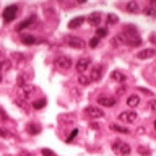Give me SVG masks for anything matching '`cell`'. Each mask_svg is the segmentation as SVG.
<instances>
[{"label": "cell", "mask_w": 156, "mask_h": 156, "mask_svg": "<svg viewBox=\"0 0 156 156\" xmlns=\"http://www.w3.org/2000/svg\"><path fill=\"white\" fill-rule=\"evenodd\" d=\"M5 58H7V57H5V52L2 51V49H0V62H3Z\"/></svg>", "instance_id": "37"}, {"label": "cell", "mask_w": 156, "mask_h": 156, "mask_svg": "<svg viewBox=\"0 0 156 156\" xmlns=\"http://www.w3.org/2000/svg\"><path fill=\"white\" fill-rule=\"evenodd\" d=\"M122 44H127V37L124 36V33H120V34H117V36L112 39V46H122Z\"/></svg>", "instance_id": "17"}, {"label": "cell", "mask_w": 156, "mask_h": 156, "mask_svg": "<svg viewBox=\"0 0 156 156\" xmlns=\"http://www.w3.org/2000/svg\"><path fill=\"white\" fill-rule=\"evenodd\" d=\"M34 21H36V16H34V15H31V16H29V18L23 20V21L18 24V26H16V31H23V29L29 28V24H31V23H34Z\"/></svg>", "instance_id": "13"}, {"label": "cell", "mask_w": 156, "mask_h": 156, "mask_svg": "<svg viewBox=\"0 0 156 156\" xmlns=\"http://www.w3.org/2000/svg\"><path fill=\"white\" fill-rule=\"evenodd\" d=\"M21 156H34L31 153H28V151H21Z\"/></svg>", "instance_id": "38"}, {"label": "cell", "mask_w": 156, "mask_h": 156, "mask_svg": "<svg viewBox=\"0 0 156 156\" xmlns=\"http://www.w3.org/2000/svg\"><path fill=\"white\" fill-rule=\"evenodd\" d=\"M12 132L7 129H0V138H12Z\"/></svg>", "instance_id": "26"}, {"label": "cell", "mask_w": 156, "mask_h": 156, "mask_svg": "<svg viewBox=\"0 0 156 156\" xmlns=\"http://www.w3.org/2000/svg\"><path fill=\"white\" fill-rule=\"evenodd\" d=\"M15 102L18 104L20 109H23V111H26V112H28V109H29V102H28V99H24V98L18 96L16 99H15Z\"/></svg>", "instance_id": "16"}, {"label": "cell", "mask_w": 156, "mask_h": 156, "mask_svg": "<svg viewBox=\"0 0 156 156\" xmlns=\"http://www.w3.org/2000/svg\"><path fill=\"white\" fill-rule=\"evenodd\" d=\"M124 36L127 37V44H130V46H140L141 44V39H140L138 33H136V28L133 24H129V26L125 28Z\"/></svg>", "instance_id": "1"}, {"label": "cell", "mask_w": 156, "mask_h": 156, "mask_svg": "<svg viewBox=\"0 0 156 156\" xmlns=\"http://www.w3.org/2000/svg\"><path fill=\"white\" fill-rule=\"evenodd\" d=\"M18 15V5H8V7L3 8V13H2V18L5 23H12Z\"/></svg>", "instance_id": "3"}, {"label": "cell", "mask_w": 156, "mask_h": 156, "mask_svg": "<svg viewBox=\"0 0 156 156\" xmlns=\"http://www.w3.org/2000/svg\"><path fill=\"white\" fill-rule=\"evenodd\" d=\"M85 115L90 119H101V117H104V111L96 106H88L85 107Z\"/></svg>", "instance_id": "4"}, {"label": "cell", "mask_w": 156, "mask_h": 156, "mask_svg": "<svg viewBox=\"0 0 156 156\" xmlns=\"http://www.w3.org/2000/svg\"><path fill=\"white\" fill-rule=\"evenodd\" d=\"M150 109L151 111H156V99L154 101H150Z\"/></svg>", "instance_id": "36"}, {"label": "cell", "mask_w": 156, "mask_h": 156, "mask_svg": "<svg viewBox=\"0 0 156 156\" xmlns=\"http://www.w3.org/2000/svg\"><path fill=\"white\" fill-rule=\"evenodd\" d=\"M127 10H129L130 13H136L138 12V3L136 2H129L127 3Z\"/></svg>", "instance_id": "24"}, {"label": "cell", "mask_w": 156, "mask_h": 156, "mask_svg": "<svg viewBox=\"0 0 156 156\" xmlns=\"http://www.w3.org/2000/svg\"><path fill=\"white\" fill-rule=\"evenodd\" d=\"M41 154H42V156H55V153H54V151L47 150V148H42V150H41Z\"/></svg>", "instance_id": "30"}, {"label": "cell", "mask_w": 156, "mask_h": 156, "mask_svg": "<svg viewBox=\"0 0 156 156\" xmlns=\"http://www.w3.org/2000/svg\"><path fill=\"white\" fill-rule=\"evenodd\" d=\"M0 117H2L3 120H8V114L5 112V109H3L2 106H0Z\"/></svg>", "instance_id": "33"}, {"label": "cell", "mask_w": 156, "mask_h": 156, "mask_svg": "<svg viewBox=\"0 0 156 156\" xmlns=\"http://www.w3.org/2000/svg\"><path fill=\"white\" fill-rule=\"evenodd\" d=\"M101 20H102V15H101L99 12H94V13H91V15H90V18H88V21H90V24H91V26L98 28V26L101 24Z\"/></svg>", "instance_id": "12"}, {"label": "cell", "mask_w": 156, "mask_h": 156, "mask_svg": "<svg viewBox=\"0 0 156 156\" xmlns=\"http://www.w3.org/2000/svg\"><path fill=\"white\" fill-rule=\"evenodd\" d=\"M102 72H104V67L101 65V63H96V65L91 67V76L90 80L91 81H99L102 78Z\"/></svg>", "instance_id": "7"}, {"label": "cell", "mask_w": 156, "mask_h": 156, "mask_svg": "<svg viewBox=\"0 0 156 156\" xmlns=\"http://www.w3.org/2000/svg\"><path fill=\"white\" fill-rule=\"evenodd\" d=\"M111 130L117 132V133H129V130H127L125 127H122V125H117V124H111Z\"/></svg>", "instance_id": "22"}, {"label": "cell", "mask_w": 156, "mask_h": 156, "mask_svg": "<svg viewBox=\"0 0 156 156\" xmlns=\"http://www.w3.org/2000/svg\"><path fill=\"white\" fill-rule=\"evenodd\" d=\"M78 81H80L81 85H88V83H91V80L88 76H85V75H81L80 78H78Z\"/></svg>", "instance_id": "31"}, {"label": "cell", "mask_w": 156, "mask_h": 156, "mask_svg": "<svg viewBox=\"0 0 156 156\" xmlns=\"http://www.w3.org/2000/svg\"><path fill=\"white\" fill-rule=\"evenodd\" d=\"M98 44H99V37H96V36H94V37H93L91 41H90V46H91V47H96Z\"/></svg>", "instance_id": "34"}, {"label": "cell", "mask_w": 156, "mask_h": 156, "mask_svg": "<svg viewBox=\"0 0 156 156\" xmlns=\"http://www.w3.org/2000/svg\"><path fill=\"white\" fill-rule=\"evenodd\" d=\"M44 106H46V99H37V101H34L33 102V107L34 109H44Z\"/></svg>", "instance_id": "25"}, {"label": "cell", "mask_w": 156, "mask_h": 156, "mask_svg": "<svg viewBox=\"0 0 156 156\" xmlns=\"http://www.w3.org/2000/svg\"><path fill=\"white\" fill-rule=\"evenodd\" d=\"M83 23H85V16H76V18H73V20L68 21V28H70V29H76V28H80Z\"/></svg>", "instance_id": "14"}, {"label": "cell", "mask_w": 156, "mask_h": 156, "mask_svg": "<svg viewBox=\"0 0 156 156\" xmlns=\"http://www.w3.org/2000/svg\"><path fill=\"white\" fill-rule=\"evenodd\" d=\"M28 83H29V78L24 75V73H21V75L18 76V80H16V85L20 88H24V86H28Z\"/></svg>", "instance_id": "20"}, {"label": "cell", "mask_w": 156, "mask_h": 156, "mask_svg": "<svg viewBox=\"0 0 156 156\" xmlns=\"http://www.w3.org/2000/svg\"><path fill=\"white\" fill-rule=\"evenodd\" d=\"M54 65L60 70H68L72 67V58L67 57V55H58L55 60H54Z\"/></svg>", "instance_id": "5"}, {"label": "cell", "mask_w": 156, "mask_h": 156, "mask_svg": "<svg viewBox=\"0 0 156 156\" xmlns=\"http://www.w3.org/2000/svg\"><path fill=\"white\" fill-rule=\"evenodd\" d=\"M156 55V49H143V51H140L136 54V57L141 58V60H146V58H153Z\"/></svg>", "instance_id": "11"}, {"label": "cell", "mask_w": 156, "mask_h": 156, "mask_svg": "<svg viewBox=\"0 0 156 156\" xmlns=\"http://www.w3.org/2000/svg\"><path fill=\"white\" fill-rule=\"evenodd\" d=\"M135 119H136V114L133 111H125L119 114V120L124 122V124H132V122H135Z\"/></svg>", "instance_id": "9"}, {"label": "cell", "mask_w": 156, "mask_h": 156, "mask_svg": "<svg viewBox=\"0 0 156 156\" xmlns=\"http://www.w3.org/2000/svg\"><path fill=\"white\" fill-rule=\"evenodd\" d=\"M98 104H101L104 107H112L117 104V101H115V98H111L107 94H101V96H98Z\"/></svg>", "instance_id": "8"}, {"label": "cell", "mask_w": 156, "mask_h": 156, "mask_svg": "<svg viewBox=\"0 0 156 156\" xmlns=\"http://www.w3.org/2000/svg\"><path fill=\"white\" fill-rule=\"evenodd\" d=\"M111 148H112V151H114L117 156H129V154L132 153L130 145H129V143H125V141H122V140L112 141Z\"/></svg>", "instance_id": "2"}, {"label": "cell", "mask_w": 156, "mask_h": 156, "mask_svg": "<svg viewBox=\"0 0 156 156\" xmlns=\"http://www.w3.org/2000/svg\"><path fill=\"white\" fill-rule=\"evenodd\" d=\"M26 129H28V132L31 135H37L39 133V125H36V124H28Z\"/></svg>", "instance_id": "23"}, {"label": "cell", "mask_w": 156, "mask_h": 156, "mask_svg": "<svg viewBox=\"0 0 156 156\" xmlns=\"http://www.w3.org/2000/svg\"><path fill=\"white\" fill-rule=\"evenodd\" d=\"M117 21H119V18H117L115 15H112V13L107 15V24H112V23H117Z\"/></svg>", "instance_id": "28"}, {"label": "cell", "mask_w": 156, "mask_h": 156, "mask_svg": "<svg viewBox=\"0 0 156 156\" xmlns=\"http://www.w3.org/2000/svg\"><path fill=\"white\" fill-rule=\"evenodd\" d=\"M10 68H12V62L8 60V58H5L3 62H0V75H3V73H7Z\"/></svg>", "instance_id": "19"}, {"label": "cell", "mask_w": 156, "mask_h": 156, "mask_svg": "<svg viewBox=\"0 0 156 156\" xmlns=\"http://www.w3.org/2000/svg\"><path fill=\"white\" fill-rule=\"evenodd\" d=\"M75 67H76V72L83 75V73H85L88 68L91 67V58L88 57V55L81 57V58H78V62H76V65H75Z\"/></svg>", "instance_id": "6"}, {"label": "cell", "mask_w": 156, "mask_h": 156, "mask_svg": "<svg viewBox=\"0 0 156 156\" xmlns=\"http://www.w3.org/2000/svg\"><path fill=\"white\" fill-rule=\"evenodd\" d=\"M76 135H78V129H73V132H72L70 135H68V138H67V143H70V141H72L73 138H75Z\"/></svg>", "instance_id": "32"}, {"label": "cell", "mask_w": 156, "mask_h": 156, "mask_svg": "<svg viewBox=\"0 0 156 156\" xmlns=\"http://www.w3.org/2000/svg\"><path fill=\"white\" fill-rule=\"evenodd\" d=\"M138 153H140V154H143V153H145V154H150V150H146V148H143V146H140V148H138Z\"/></svg>", "instance_id": "35"}, {"label": "cell", "mask_w": 156, "mask_h": 156, "mask_svg": "<svg viewBox=\"0 0 156 156\" xmlns=\"http://www.w3.org/2000/svg\"><path fill=\"white\" fill-rule=\"evenodd\" d=\"M107 34V29L106 28H98L96 29V37H104Z\"/></svg>", "instance_id": "27"}, {"label": "cell", "mask_w": 156, "mask_h": 156, "mask_svg": "<svg viewBox=\"0 0 156 156\" xmlns=\"http://www.w3.org/2000/svg\"><path fill=\"white\" fill-rule=\"evenodd\" d=\"M0 83H2V75H0Z\"/></svg>", "instance_id": "39"}, {"label": "cell", "mask_w": 156, "mask_h": 156, "mask_svg": "<svg viewBox=\"0 0 156 156\" xmlns=\"http://www.w3.org/2000/svg\"><path fill=\"white\" fill-rule=\"evenodd\" d=\"M21 42L24 44V46H34V44H37V39L31 36V34H24V36L21 37Z\"/></svg>", "instance_id": "15"}, {"label": "cell", "mask_w": 156, "mask_h": 156, "mask_svg": "<svg viewBox=\"0 0 156 156\" xmlns=\"http://www.w3.org/2000/svg\"><path fill=\"white\" fill-rule=\"evenodd\" d=\"M111 76H112V80H115V81H120V83L125 81V75L122 72H119V70H114L111 73Z\"/></svg>", "instance_id": "21"}, {"label": "cell", "mask_w": 156, "mask_h": 156, "mask_svg": "<svg viewBox=\"0 0 156 156\" xmlns=\"http://www.w3.org/2000/svg\"><path fill=\"white\" fill-rule=\"evenodd\" d=\"M154 129H156V120H154Z\"/></svg>", "instance_id": "40"}, {"label": "cell", "mask_w": 156, "mask_h": 156, "mask_svg": "<svg viewBox=\"0 0 156 156\" xmlns=\"http://www.w3.org/2000/svg\"><path fill=\"white\" fill-rule=\"evenodd\" d=\"M143 13L146 15V16H154L156 10H153V8H151V7H146V8L143 10Z\"/></svg>", "instance_id": "29"}, {"label": "cell", "mask_w": 156, "mask_h": 156, "mask_svg": "<svg viewBox=\"0 0 156 156\" xmlns=\"http://www.w3.org/2000/svg\"><path fill=\"white\" fill-rule=\"evenodd\" d=\"M65 41H67L68 46L73 47V49H83V46H85L83 39L76 37V36H67V37H65Z\"/></svg>", "instance_id": "10"}, {"label": "cell", "mask_w": 156, "mask_h": 156, "mask_svg": "<svg viewBox=\"0 0 156 156\" xmlns=\"http://www.w3.org/2000/svg\"><path fill=\"white\" fill-rule=\"evenodd\" d=\"M140 104V98L136 94H130L129 98H127V106L129 107H136Z\"/></svg>", "instance_id": "18"}]
</instances>
